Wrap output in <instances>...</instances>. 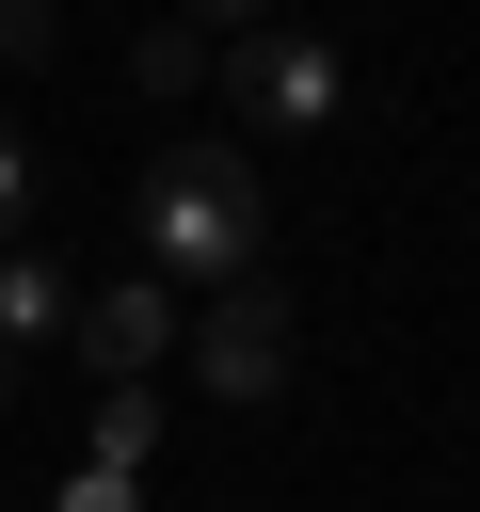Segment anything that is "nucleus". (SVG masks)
I'll return each mask as SVG.
<instances>
[{"instance_id":"obj_1","label":"nucleus","mask_w":480,"mask_h":512,"mask_svg":"<svg viewBox=\"0 0 480 512\" xmlns=\"http://www.w3.org/2000/svg\"><path fill=\"white\" fill-rule=\"evenodd\" d=\"M128 224H144V272H160V288H240V272H256V240H272V192H256V160H240V144L176 128V144L144 160Z\"/></svg>"},{"instance_id":"obj_2","label":"nucleus","mask_w":480,"mask_h":512,"mask_svg":"<svg viewBox=\"0 0 480 512\" xmlns=\"http://www.w3.org/2000/svg\"><path fill=\"white\" fill-rule=\"evenodd\" d=\"M224 96H240L256 128H336V112H352V64H336L304 16H256V32H224Z\"/></svg>"},{"instance_id":"obj_3","label":"nucleus","mask_w":480,"mask_h":512,"mask_svg":"<svg viewBox=\"0 0 480 512\" xmlns=\"http://www.w3.org/2000/svg\"><path fill=\"white\" fill-rule=\"evenodd\" d=\"M176 352H192V384H208V400H272V384H288V352H304V320L240 272V288H208V304L176 320Z\"/></svg>"},{"instance_id":"obj_4","label":"nucleus","mask_w":480,"mask_h":512,"mask_svg":"<svg viewBox=\"0 0 480 512\" xmlns=\"http://www.w3.org/2000/svg\"><path fill=\"white\" fill-rule=\"evenodd\" d=\"M64 336H80V368H112V384H144V368L176 352V288H160V272H128V288H96V304H80Z\"/></svg>"},{"instance_id":"obj_5","label":"nucleus","mask_w":480,"mask_h":512,"mask_svg":"<svg viewBox=\"0 0 480 512\" xmlns=\"http://www.w3.org/2000/svg\"><path fill=\"white\" fill-rule=\"evenodd\" d=\"M64 320H80L64 256H48V240H0V384H16L32 352H64Z\"/></svg>"},{"instance_id":"obj_6","label":"nucleus","mask_w":480,"mask_h":512,"mask_svg":"<svg viewBox=\"0 0 480 512\" xmlns=\"http://www.w3.org/2000/svg\"><path fill=\"white\" fill-rule=\"evenodd\" d=\"M144 448H160V400H144V384H96V448H80V464L144 480Z\"/></svg>"},{"instance_id":"obj_7","label":"nucleus","mask_w":480,"mask_h":512,"mask_svg":"<svg viewBox=\"0 0 480 512\" xmlns=\"http://www.w3.org/2000/svg\"><path fill=\"white\" fill-rule=\"evenodd\" d=\"M32 192H48V176H32V144L0 128V240H32Z\"/></svg>"},{"instance_id":"obj_8","label":"nucleus","mask_w":480,"mask_h":512,"mask_svg":"<svg viewBox=\"0 0 480 512\" xmlns=\"http://www.w3.org/2000/svg\"><path fill=\"white\" fill-rule=\"evenodd\" d=\"M48 512H144V496H128V480H112V464H80V480H64V496H48Z\"/></svg>"},{"instance_id":"obj_9","label":"nucleus","mask_w":480,"mask_h":512,"mask_svg":"<svg viewBox=\"0 0 480 512\" xmlns=\"http://www.w3.org/2000/svg\"><path fill=\"white\" fill-rule=\"evenodd\" d=\"M48 48V0H0V64H32Z\"/></svg>"},{"instance_id":"obj_10","label":"nucleus","mask_w":480,"mask_h":512,"mask_svg":"<svg viewBox=\"0 0 480 512\" xmlns=\"http://www.w3.org/2000/svg\"><path fill=\"white\" fill-rule=\"evenodd\" d=\"M272 0H176V32H256Z\"/></svg>"}]
</instances>
